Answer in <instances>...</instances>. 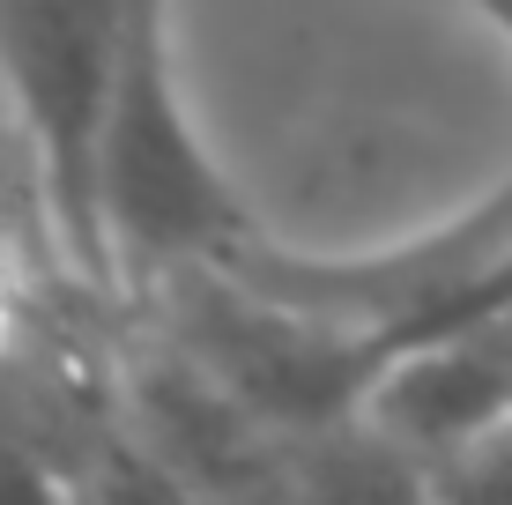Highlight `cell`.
Listing matches in <instances>:
<instances>
[{
	"mask_svg": "<svg viewBox=\"0 0 512 505\" xmlns=\"http://www.w3.org/2000/svg\"><path fill=\"white\" fill-rule=\"evenodd\" d=\"M260 216L193 127V104L171 52V0H127L119 60L97 142V238L104 275L164 283L179 268H216Z\"/></svg>",
	"mask_w": 512,
	"mask_h": 505,
	"instance_id": "obj_1",
	"label": "cell"
},
{
	"mask_svg": "<svg viewBox=\"0 0 512 505\" xmlns=\"http://www.w3.org/2000/svg\"><path fill=\"white\" fill-rule=\"evenodd\" d=\"M127 0H0V97L30 164L52 253L82 290H112L97 238V142Z\"/></svg>",
	"mask_w": 512,
	"mask_h": 505,
	"instance_id": "obj_2",
	"label": "cell"
},
{
	"mask_svg": "<svg viewBox=\"0 0 512 505\" xmlns=\"http://www.w3.org/2000/svg\"><path fill=\"white\" fill-rule=\"evenodd\" d=\"M119 409H127V439L156 468L186 483L201 505H275V483L290 468L282 431H268L245 402L216 387L193 357H179L171 342L141 350L119 379Z\"/></svg>",
	"mask_w": 512,
	"mask_h": 505,
	"instance_id": "obj_3",
	"label": "cell"
},
{
	"mask_svg": "<svg viewBox=\"0 0 512 505\" xmlns=\"http://www.w3.org/2000/svg\"><path fill=\"white\" fill-rule=\"evenodd\" d=\"M357 424L394 454L431 461L512 424V305L446 320L379 357L357 394Z\"/></svg>",
	"mask_w": 512,
	"mask_h": 505,
	"instance_id": "obj_4",
	"label": "cell"
},
{
	"mask_svg": "<svg viewBox=\"0 0 512 505\" xmlns=\"http://www.w3.org/2000/svg\"><path fill=\"white\" fill-rule=\"evenodd\" d=\"M416 483L423 505H512V424L453 446V454L416 461Z\"/></svg>",
	"mask_w": 512,
	"mask_h": 505,
	"instance_id": "obj_5",
	"label": "cell"
},
{
	"mask_svg": "<svg viewBox=\"0 0 512 505\" xmlns=\"http://www.w3.org/2000/svg\"><path fill=\"white\" fill-rule=\"evenodd\" d=\"M0 505H75L67 454H52V439L8 394H0Z\"/></svg>",
	"mask_w": 512,
	"mask_h": 505,
	"instance_id": "obj_6",
	"label": "cell"
},
{
	"mask_svg": "<svg viewBox=\"0 0 512 505\" xmlns=\"http://www.w3.org/2000/svg\"><path fill=\"white\" fill-rule=\"evenodd\" d=\"M468 8H475V15H483V23H498V30H505V38H512V0H468Z\"/></svg>",
	"mask_w": 512,
	"mask_h": 505,
	"instance_id": "obj_7",
	"label": "cell"
}]
</instances>
